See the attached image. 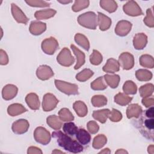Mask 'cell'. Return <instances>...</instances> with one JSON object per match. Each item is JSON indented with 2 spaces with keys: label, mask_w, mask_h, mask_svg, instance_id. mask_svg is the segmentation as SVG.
<instances>
[{
  "label": "cell",
  "mask_w": 154,
  "mask_h": 154,
  "mask_svg": "<svg viewBox=\"0 0 154 154\" xmlns=\"http://www.w3.org/2000/svg\"><path fill=\"white\" fill-rule=\"evenodd\" d=\"M52 136L57 140L58 145L66 150L74 153H80L83 150L82 144L60 131L53 132Z\"/></svg>",
  "instance_id": "obj_1"
},
{
  "label": "cell",
  "mask_w": 154,
  "mask_h": 154,
  "mask_svg": "<svg viewBox=\"0 0 154 154\" xmlns=\"http://www.w3.org/2000/svg\"><path fill=\"white\" fill-rule=\"evenodd\" d=\"M136 125L141 134L149 140H153L154 119L153 118L145 119L141 117Z\"/></svg>",
  "instance_id": "obj_2"
},
{
  "label": "cell",
  "mask_w": 154,
  "mask_h": 154,
  "mask_svg": "<svg viewBox=\"0 0 154 154\" xmlns=\"http://www.w3.org/2000/svg\"><path fill=\"white\" fill-rule=\"evenodd\" d=\"M78 23L86 28L96 29L97 25V19L95 13L93 11L85 12L78 17Z\"/></svg>",
  "instance_id": "obj_3"
},
{
  "label": "cell",
  "mask_w": 154,
  "mask_h": 154,
  "mask_svg": "<svg viewBox=\"0 0 154 154\" xmlns=\"http://www.w3.org/2000/svg\"><path fill=\"white\" fill-rule=\"evenodd\" d=\"M54 82L57 88L67 95H75L78 93V87L75 84L58 79H55Z\"/></svg>",
  "instance_id": "obj_4"
},
{
  "label": "cell",
  "mask_w": 154,
  "mask_h": 154,
  "mask_svg": "<svg viewBox=\"0 0 154 154\" xmlns=\"http://www.w3.org/2000/svg\"><path fill=\"white\" fill-rule=\"evenodd\" d=\"M57 62L61 66L69 67L75 62V58L72 55L70 50L67 48H64L57 55Z\"/></svg>",
  "instance_id": "obj_5"
},
{
  "label": "cell",
  "mask_w": 154,
  "mask_h": 154,
  "mask_svg": "<svg viewBox=\"0 0 154 154\" xmlns=\"http://www.w3.org/2000/svg\"><path fill=\"white\" fill-rule=\"evenodd\" d=\"M34 138L37 143L43 145H46L51 141V134L45 128L38 126L34 130Z\"/></svg>",
  "instance_id": "obj_6"
},
{
  "label": "cell",
  "mask_w": 154,
  "mask_h": 154,
  "mask_svg": "<svg viewBox=\"0 0 154 154\" xmlns=\"http://www.w3.org/2000/svg\"><path fill=\"white\" fill-rule=\"evenodd\" d=\"M42 51L48 55H52L58 48V41L53 37L45 38L41 45Z\"/></svg>",
  "instance_id": "obj_7"
},
{
  "label": "cell",
  "mask_w": 154,
  "mask_h": 154,
  "mask_svg": "<svg viewBox=\"0 0 154 154\" xmlns=\"http://www.w3.org/2000/svg\"><path fill=\"white\" fill-rule=\"evenodd\" d=\"M123 10L127 15L131 16H138L143 14L141 8L134 1H128L123 5Z\"/></svg>",
  "instance_id": "obj_8"
},
{
  "label": "cell",
  "mask_w": 154,
  "mask_h": 154,
  "mask_svg": "<svg viewBox=\"0 0 154 154\" xmlns=\"http://www.w3.org/2000/svg\"><path fill=\"white\" fill-rule=\"evenodd\" d=\"M58 100L52 93H46L43 97L42 108L44 111H51L55 109Z\"/></svg>",
  "instance_id": "obj_9"
},
{
  "label": "cell",
  "mask_w": 154,
  "mask_h": 154,
  "mask_svg": "<svg viewBox=\"0 0 154 154\" xmlns=\"http://www.w3.org/2000/svg\"><path fill=\"white\" fill-rule=\"evenodd\" d=\"M119 63L123 69H131L134 66V56L129 52H123L119 57Z\"/></svg>",
  "instance_id": "obj_10"
},
{
  "label": "cell",
  "mask_w": 154,
  "mask_h": 154,
  "mask_svg": "<svg viewBox=\"0 0 154 154\" xmlns=\"http://www.w3.org/2000/svg\"><path fill=\"white\" fill-rule=\"evenodd\" d=\"M132 28V23L128 20H120L116 25L115 32L117 35L124 37L128 35Z\"/></svg>",
  "instance_id": "obj_11"
},
{
  "label": "cell",
  "mask_w": 154,
  "mask_h": 154,
  "mask_svg": "<svg viewBox=\"0 0 154 154\" xmlns=\"http://www.w3.org/2000/svg\"><path fill=\"white\" fill-rule=\"evenodd\" d=\"M29 127V124L28 120L25 119H19L13 122L11 129L16 134H23L27 132Z\"/></svg>",
  "instance_id": "obj_12"
},
{
  "label": "cell",
  "mask_w": 154,
  "mask_h": 154,
  "mask_svg": "<svg viewBox=\"0 0 154 154\" xmlns=\"http://www.w3.org/2000/svg\"><path fill=\"white\" fill-rule=\"evenodd\" d=\"M54 75V73L52 69L47 65H41L36 70V75L37 78L42 81L50 79Z\"/></svg>",
  "instance_id": "obj_13"
},
{
  "label": "cell",
  "mask_w": 154,
  "mask_h": 154,
  "mask_svg": "<svg viewBox=\"0 0 154 154\" xmlns=\"http://www.w3.org/2000/svg\"><path fill=\"white\" fill-rule=\"evenodd\" d=\"M11 9L13 17L16 20V22L20 23H27L28 18L19 7H17L15 4L13 3L11 5Z\"/></svg>",
  "instance_id": "obj_14"
},
{
  "label": "cell",
  "mask_w": 154,
  "mask_h": 154,
  "mask_svg": "<svg viewBox=\"0 0 154 154\" xmlns=\"http://www.w3.org/2000/svg\"><path fill=\"white\" fill-rule=\"evenodd\" d=\"M17 87L13 84H7L2 90V96L4 100H9L13 99L17 94Z\"/></svg>",
  "instance_id": "obj_15"
},
{
  "label": "cell",
  "mask_w": 154,
  "mask_h": 154,
  "mask_svg": "<svg viewBox=\"0 0 154 154\" xmlns=\"http://www.w3.org/2000/svg\"><path fill=\"white\" fill-rule=\"evenodd\" d=\"M46 29V24L45 23L34 20L30 23L29 31L32 35H38L44 32Z\"/></svg>",
  "instance_id": "obj_16"
},
{
  "label": "cell",
  "mask_w": 154,
  "mask_h": 154,
  "mask_svg": "<svg viewBox=\"0 0 154 154\" xmlns=\"http://www.w3.org/2000/svg\"><path fill=\"white\" fill-rule=\"evenodd\" d=\"M147 43V37L144 33H137L133 39V45L135 49L141 50Z\"/></svg>",
  "instance_id": "obj_17"
},
{
  "label": "cell",
  "mask_w": 154,
  "mask_h": 154,
  "mask_svg": "<svg viewBox=\"0 0 154 154\" xmlns=\"http://www.w3.org/2000/svg\"><path fill=\"white\" fill-rule=\"evenodd\" d=\"M70 48L72 49L73 54L75 55L76 57V63L74 67V69L75 70H77L79 69L82 66H83L85 63V54L73 44L70 45Z\"/></svg>",
  "instance_id": "obj_18"
},
{
  "label": "cell",
  "mask_w": 154,
  "mask_h": 154,
  "mask_svg": "<svg viewBox=\"0 0 154 154\" xmlns=\"http://www.w3.org/2000/svg\"><path fill=\"white\" fill-rule=\"evenodd\" d=\"M103 71L106 73H114L119 71L120 64L117 60L114 58H109L102 68Z\"/></svg>",
  "instance_id": "obj_19"
},
{
  "label": "cell",
  "mask_w": 154,
  "mask_h": 154,
  "mask_svg": "<svg viewBox=\"0 0 154 154\" xmlns=\"http://www.w3.org/2000/svg\"><path fill=\"white\" fill-rule=\"evenodd\" d=\"M143 109L141 106L137 103H133L129 105L126 109V116L128 119L132 117L138 118L142 114Z\"/></svg>",
  "instance_id": "obj_20"
},
{
  "label": "cell",
  "mask_w": 154,
  "mask_h": 154,
  "mask_svg": "<svg viewBox=\"0 0 154 154\" xmlns=\"http://www.w3.org/2000/svg\"><path fill=\"white\" fill-rule=\"evenodd\" d=\"M25 101L28 106L33 110H37L40 107V100L38 96L34 93H31L26 95Z\"/></svg>",
  "instance_id": "obj_21"
},
{
  "label": "cell",
  "mask_w": 154,
  "mask_h": 154,
  "mask_svg": "<svg viewBox=\"0 0 154 154\" xmlns=\"http://www.w3.org/2000/svg\"><path fill=\"white\" fill-rule=\"evenodd\" d=\"M97 24L101 31H106L108 29L111 25V19L104 14L98 12Z\"/></svg>",
  "instance_id": "obj_22"
},
{
  "label": "cell",
  "mask_w": 154,
  "mask_h": 154,
  "mask_svg": "<svg viewBox=\"0 0 154 154\" xmlns=\"http://www.w3.org/2000/svg\"><path fill=\"white\" fill-rule=\"evenodd\" d=\"M76 137L78 142L82 145L88 144L91 140V135L84 129L80 128L76 134Z\"/></svg>",
  "instance_id": "obj_23"
},
{
  "label": "cell",
  "mask_w": 154,
  "mask_h": 154,
  "mask_svg": "<svg viewBox=\"0 0 154 154\" xmlns=\"http://www.w3.org/2000/svg\"><path fill=\"white\" fill-rule=\"evenodd\" d=\"M27 111V109L20 103H13L8 106L7 112L11 116H16Z\"/></svg>",
  "instance_id": "obj_24"
},
{
  "label": "cell",
  "mask_w": 154,
  "mask_h": 154,
  "mask_svg": "<svg viewBox=\"0 0 154 154\" xmlns=\"http://www.w3.org/2000/svg\"><path fill=\"white\" fill-rule=\"evenodd\" d=\"M57 11L54 9H45L35 11L34 17L37 20L48 19L55 16Z\"/></svg>",
  "instance_id": "obj_25"
},
{
  "label": "cell",
  "mask_w": 154,
  "mask_h": 154,
  "mask_svg": "<svg viewBox=\"0 0 154 154\" xmlns=\"http://www.w3.org/2000/svg\"><path fill=\"white\" fill-rule=\"evenodd\" d=\"M73 108L75 110V112L79 117H85L88 112V109L87 105L85 104L84 102L78 100L73 103Z\"/></svg>",
  "instance_id": "obj_26"
},
{
  "label": "cell",
  "mask_w": 154,
  "mask_h": 154,
  "mask_svg": "<svg viewBox=\"0 0 154 154\" xmlns=\"http://www.w3.org/2000/svg\"><path fill=\"white\" fill-rule=\"evenodd\" d=\"M109 112L110 110L109 109H103L94 111L92 116L95 120L99 121L101 123H104L106 122L109 116Z\"/></svg>",
  "instance_id": "obj_27"
},
{
  "label": "cell",
  "mask_w": 154,
  "mask_h": 154,
  "mask_svg": "<svg viewBox=\"0 0 154 154\" xmlns=\"http://www.w3.org/2000/svg\"><path fill=\"white\" fill-rule=\"evenodd\" d=\"M46 123L51 128L55 130H59L63 125L62 120L56 115L48 116L46 119Z\"/></svg>",
  "instance_id": "obj_28"
},
{
  "label": "cell",
  "mask_w": 154,
  "mask_h": 154,
  "mask_svg": "<svg viewBox=\"0 0 154 154\" xmlns=\"http://www.w3.org/2000/svg\"><path fill=\"white\" fill-rule=\"evenodd\" d=\"M100 6L108 13H113L117 8V4L113 0H101L100 1Z\"/></svg>",
  "instance_id": "obj_29"
},
{
  "label": "cell",
  "mask_w": 154,
  "mask_h": 154,
  "mask_svg": "<svg viewBox=\"0 0 154 154\" xmlns=\"http://www.w3.org/2000/svg\"><path fill=\"white\" fill-rule=\"evenodd\" d=\"M140 64L146 68L152 69L154 67V60L153 57L148 54L142 55L139 59Z\"/></svg>",
  "instance_id": "obj_30"
},
{
  "label": "cell",
  "mask_w": 154,
  "mask_h": 154,
  "mask_svg": "<svg viewBox=\"0 0 154 154\" xmlns=\"http://www.w3.org/2000/svg\"><path fill=\"white\" fill-rule=\"evenodd\" d=\"M107 84L112 88H116L119 85L120 78L118 75H105L103 76Z\"/></svg>",
  "instance_id": "obj_31"
},
{
  "label": "cell",
  "mask_w": 154,
  "mask_h": 154,
  "mask_svg": "<svg viewBox=\"0 0 154 154\" xmlns=\"http://www.w3.org/2000/svg\"><path fill=\"white\" fill-rule=\"evenodd\" d=\"M75 41L81 47L84 48L86 51H88L90 49V43L87 38L83 34L77 33L75 35Z\"/></svg>",
  "instance_id": "obj_32"
},
{
  "label": "cell",
  "mask_w": 154,
  "mask_h": 154,
  "mask_svg": "<svg viewBox=\"0 0 154 154\" xmlns=\"http://www.w3.org/2000/svg\"><path fill=\"white\" fill-rule=\"evenodd\" d=\"M152 73L146 69H139L135 72V76L140 81H149L152 78Z\"/></svg>",
  "instance_id": "obj_33"
},
{
  "label": "cell",
  "mask_w": 154,
  "mask_h": 154,
  "mask_svg": "<svg viewBox=\"0 0 154 154\" xmlns=\"http://www.w3.org/2000/svg\"><path fill=\"white\" fill-rule=\"evenodd\" d=\"M132 100V97H130L122 93H119L114 96V102L121 106L128 105Z\"/></svg>",
  "instance_id": "obj_34"
},
{
  "label": "cell",
  "mask_w": 154,
  "mask_h": 154,
  "mask_svg": "<svg viewBox=\"0 0 154 154\" xmlns=\"http://www.w3.org/2000/svg\"><path fill=\"white\" fill-rule=\"evenodd\" d=\"M153 90V85L151 83H148L140 87L139 88V93L142 97H147L152 95Z\"/></svg>",
  "instance_id": "obj_35"
},
{
  "label": "cell",
  "mask_w": 154,
  "mask_h": 154,
  "mask_svg": "<svg viewBox=\"0 0 154 154\" xmlns=\"http://www.w3.org/2000/svg\"><path fill=\"white\" fill-rule=\"evenodd\" d=\"M107 142V138L103 134H99L96 136L93 141V147L96 149H99L103 147Z\"/></svg>",
  "instance_id": "obj_36"
},
{
  "label": "cell",
  "mask_w": 154,
  "mask_h": 154,
  "mask_svg": "<svg viewBox=\"0 0 154 154\" xmlns=\"http://www.w3.org/2000/svg\"><path fill=\"white\" fill-rule=\"evenodd\" d=\"M123 90L126 94H135L137 93V85L132 81H127L123 86Z\"/></svg>",
  "instance_id": "obj_37"
},
{
  "label": "cell",
  "mask_w": 154,
  "mask_h": 154,
  "mask_svg": "<svg viewBox=\"0 0 154 154\" xmlns=\"http://www.w3.org/2000/svg\"><path fill=\"white\" fill-rule=\"evenodd\" d=\"M91 103L94 107L103 106L107 103V99L103 95H94L91 99Z\"/></svg>",
  "instance_id": "obj_38"
},
{
  "label": "cell",
  "mask_w": 154,
  "mask_h": 154,
  "mask_svg": "<svg viewBox=\"0 0 154 154\" xmlns=\"http://www.w3.org/2000/svg\"><path fill=\"white\" fill-rule=\"evenodd\" d=\"M93 72L89 69H84L76 75V79L80 82H85L89 79L93 75Z\"/></svg>",
  "instance_id": "obj_39"
},
{
  "label": "cell",
  "mask_w": 154,
  "mask_h": 154,
  "mask_svg": "<svg viewBox=\"0 0 154 154\" xmlns=\"http://www.w3.org/2000/svg\"><path fill=\"white\" fill-rule=\"evenodd\" d=\"M59 117L63 122H70L74 120V116L70 111L66 108H61L58 112Z\"/></svg>",
  "instance_id": "obj_40"
},
{
  "label": "cell",
  "mask_w": 154,
  "mask_h": 154,
  "mask_svg": "<svg viewBox=\"0 0 154 154\" xmlns=\"http://www.w3.org/2000/svg\"><path fill=\"white\" fill-rule=\"evenodd\" d=\"M91 88L93 90H103L106 88L107 85L103 81V77L100 76L91 83Z\"/></svg>",
  "instance_id": "obj_41"
},
{
  "label": "cell",
  "mask_w": 154,
  "mask_h": 154,
  "mask_svg": "<svg viewBox=\"0 0 154 154\" xmlns=\"http://www.w3.org/2000/svg\"><path fill=\"white\" fill-rule=\"evenodd\" d=\"M63 130L66 134L73 136L78 131V128L73 122H67L63 125Z\"/></svg>",
  "instance_id": "obj_42"
},
{
  "label": "cell",
  "mask_w": 154,
  "mask_h": 154,
  "mask_svg": "<svg viewBox=\"0 0 154 154\" xmlns=\"http://www.w3.org/2000/svg\"><path fill=\"white\" fill-rule=\"evenodd\" d=\"M90 1L88 0H76L72 7V9L75 12H78L88 7Z\"/></svg>",
  "instance_id": "obj_43"
},
{
  "label": "cell",
  "mask_w": 154,
  "mask_h": 154,
  "mask_svg": "<svg viewBox=\"0 0 154 154\" xmlns=\"http://www.w3.org/2000/svg\"><path fill=\"white\" fill-rule=\"evenodd\" d=\"M103 58L102 54L97 50L93 49L92 54L90 56V61L91 64L97 66L99 65L102 61Z\"/></svg>",
  "instance_id": "obj_44"
},
{
  "label": "cell",
  "mask_w": 154,
  "mask_h": 154,
  "mask_svg": "<svg viewBox=\"0 0 154 154\" xmlns=\"http://www.w3.org/2000/svg\"><path fill=\"white\" fill-rule=\"evenodd\" d=\"M152 8H148L146 10V16L143 20L145 25L150 28H153L154 26V19Z\"/></svg>",
  "instance_id": "obj_45"
},
{
  "label": "cell",
  "mask_w": 154,
  "mask_h": 154,
  "mask_svg": "<svg viewBox=\"0 0 154 154\" xmlns=\"http://www.w3.org/2000/svg\"><path fill=\"white\" fill-rule=\"evenodd\" d=\"M25 2L28 5L34 7H48L50 5L48 2L40 0H29L25 1Z\"/></svg>",
  "instance_id": "obj_46"
},
{
  "label": "cell",
  "mask_w": 154,
  "mask_h": 154,
  "mask_svg": "<svg viewBox=\"0 0 154 154\" xmlns=\"http://www.w3.org/2000/svg\"><path fill=\"white\" fill-rule=\"evenodd\" d=\"M108 117L111 121L113 122H118L122 120V114L119 110L112 108V110L110 111Z\"/></svg>",
  "instance_id": "obj_47"
},
{
  "label": "cell",
  "mask_w": 154,
  "mask_h": 154,
  "mask_svg": "<svg viewBox=\"0 0 154 154\" xmlns=\"http://www.w3.org/2000/svg\"><path fill=\"white\" fill-rule=\"evenodd\" d=\"M87 129L88 130V131L92 134H96L99 131V125L94 121L88 122L87 123Z\"/></svg>",
  "instance_id": "obj_48"
},
{
  "label": "cell",
  "mask_w": 154,
  "mask_h": 154,
  "mask_svg": "<svg viewBox=\"0 0 154 154\" xmlns=\"http://www.w3.org/2000/svg\"><path fill=\"white\" fill-rule=\"evenodd\" d=\"M8 63V57L7 53L3 50H0V64L1 65H6Z\"/></svg>",
  "instance_id": "obj_49"
},
{
  "label": "cell",
  "mask_w": 154,
  "mask_h": 154,
  "mask_svg": "<svg viewBox=\"0 0 154 154\" xmlns=\"http://www.w3.org/2000/svg\"><path fill=\"white\" fill-rule=\"evenodd\" d=\"M142 103L147 108L153 106L154 105L153 97L151 96V97L149 96L147 97H143V99H142Z\"/></svg>",
  "instance_id": "obj_50"
},
{
  "label": "cell",
  "mask_w": 154,
  "mask_h": 154,
  "mask_svg": "<svg viewBox=\"0 0 154 154\" xmlns=\"http://www.w3.org/2000/svg\"><path fill=\"white\" fill-rule=\"evenodd\" d=\"M27 153L28 154H34V153H40V154H42V151L40 149L37 147H35V146H31V147H29L28 149V150H27Z\"/></svg>",
  "instance_id": "obj_51"
},
{
  "label": "cell",
  "mask_w": 154,
  "mask_h": 154,
  "mask_svg": "<svg viewBox=\"0 0 154 154\" xmlns=\"http://www.w3.org/2000/svg\"><path fill=\"white\" fill-rule=\"evenodd\" d=\"M153 111L154 108L153 106L149 108L148 109H147L145 112V116L146 117L148 118H153L154 114H153Z\"/></svg>",
  "instance_id": "obj_52"
},
{
  "label": "cell",
  "mask_w": 154,
  "mask_h": 154,
  "mask_svg": "<svg viewBox=\"0 0 154 154\" xmlns=\"http://www.w3.org/2000/svg\"><path fill=\"white\" fill-rule=\"evenodd\" d=\"M147 152L150 154H153L154 153V146L150 145L147 148Z\"/></svg>",
  "instance_id": "obj_53"
},
{
  "label": "cell",
  "mask_w": 154,
  "mask_h": 154,
  "mask_svg": "<svg viewBox=\"0 0 154 154\" xmlns=\"http://www.w3.org/2000/svg\"><path fill=\"white\" fill-rule=\"evenodd\" d=\"M111 151L108 148H105L104 149H103V150L100 151L99 153H110Z\"/></svg>",
  "instance_id": "obj_54"
},
{
  "label": "cell",
  "mask_w": 154,
  "mask_h": 154,
  "mask_svg": "<svg viewBox=\"0 0 154 154\" xmlns=\"http://www.w3.org/2000/svg\"><path fill=\"white\" fill-rule=\"evenodd\" d=\"M116 153H128V152L127 151H126L125 150H124V149H119L118 150H117L116 152H115Z\"/></svg>",
  "instance_id": "obj_55"
},
{
  "label": "cell",
  "mask_w": 154,
  "mask_h": 154,
  "mask_svg": "<svg viewBox=\"0 0 154 154\" xmlns=\"http://www.w3.org/2000/svg\"><path fill=\"white\" fill-rule=\"evenodd\" d=\"M58 2H59L60 3L63 4H69L72 2V1H58Z\"/></svg>",
  "instance_id": "obj_56"
},
{
  "label": "cell",
  "mask_w": 154,
  "mask_h": 154,
  "mask_svg": "<svg viewBox=\"0 0 154 154\" xmlns=\"http://www.w3.org/2000/svg\"><path fill=\"white\" fill-rule=\"evenodd\" d=\"M52 153H64V152H61V151H60V150H57V149H55V150L52 151Z\"/></svg>",
  "instance_id": "obj_57"
}]
</instances>
